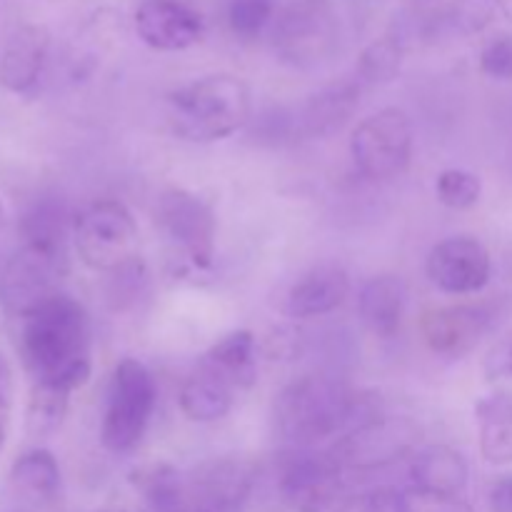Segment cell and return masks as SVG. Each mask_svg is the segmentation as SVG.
I'll return each instance as SVG.
<instances>
[{"label":"cell","mask_w":512,"mask_h":512,"mask_svg":"<svg viewBox=\"0 0 512 512\" xmlns=\"http://www.w3.org/2000/svg\"><path fill=\"white\" fill-rule=\"evenodd\" d=\"M20 353L35 383L73 393L90 378V325L83 305L55 295L23 318Z\"/></svg>","instance_id":"obj_1"},{"label":"cell","mask_w":512,"mask_h":512,"mask_svg":"<svg viewBox=\"0 0 512 512\" xmlns=\"http://www.w3.org/2000/svg\"><path fill=\"white\" fill-rule=\"evenodd\" d=\"M378 415L380 408L370 395L328 375H310L288 385L275 403L278 433L298 448L343 438Z\"/></svg>","instance_id":"obj_2"},{"label":"cell","mask_w":512,"mask_h":512,"mask_svg":"<svg viewBox=\"0 0 512 512\" xmlns=\"http://www.w3.org/2000/svg\"><path fill=\"white\" fill-rule=\"evenodd\" d=\"M250 118V90L235 75H205L170 95L168 120L190 143H213L233 135Z\"/></svg>","instance_id":"obj_3"},{"label":"cell","mask_w":512,"mask_h":512,"mask_svg":"<svg viewBox=\"0 0 512 512\" xmlns=\"http://www.w3.org/2000/svg\"><path fill=\"white\" fill-rule=\"evenodd\" d=\"M73 240L88 268L118 273L138 255V225L118 200H95L73 218Z\"/></svg>","instance_id":"obj_4"},{"label":"cell","mask_w":512,"mask_h":512,"mask_svg":"<svg viewBox=\"0 0 512 512\" xmlns=\"http://www.w3.org/2000/svg\"><path fill=\"white\" fill-rule=\"evenodd\" d=\"M158 388L143 363L125 358L115 368L108 388L100 440L110 453H130L145 435L150 418H153Z\"/></svg>","instance_id":"obj_5"},{"label":"cell","mask_w":512,"mask_h":512,"mask_svg":"<svg viewBox=\"0 0 512 512\" xmlns=\"http://www.w3.org/2000/svg\"><path fill=\"white\" fill-rule=\"evenodd\" d=\"M280 60L293 68H318L338 48V18L330 0H288L273 28Z\"/></svg>","instance_id":"obj_6"},{"label":"cell","mask_w":512,"mask_h":512,"mask_svg":"<svg viewBox=\"0 0 512 512\" xmlns=\"http://www.w3.org/2000/svg\"><path fill=\"white\" fill-rule=\"evenodd\" d=\"M65 273L63 248L40 243H23L18 253L0 270V303L5 313L23 320L40 305L60 295V278Z\"/></svg>","instance_id":"obj_7"},{"label":"cell","mask_w":512,"mask_h":512,"mask_svg":"<svg viewBox=\"0 0 512 512\" xmlns=\"http://www.w3.org/2000/svg\"><path fill=\"white\" fill-rule=\"evenodd\" d=\"M350 153L370 180H390L405 173L413 155V125L398 108H385L353 130Z\"/></svg>","instance_id":"obj_8"},{"label":"cell","mask_w":512,"mask_h":512,"mask_svg":"<svg viewBox=\"0 0 512 512\" xmlns=\"http://www.w3.org/2000/svg\"><path fill=\"white\" fill-rule=\"evenodd\" d=\"M418 440L420 428L410 418L378 415L343 435L335 448H330V455L343 470H375L403 460L413 453Z\"/></svg>","instance_id":"obj_9"},{"label":"cell","mask_w":512,"mask_h":512,"mask_svg":"<svg viewBox=\"0 0 512 512\" xmlns=\"http://www.w3.org/2000/svg\"><path fill=\"white\" fill-rule=\"evenodd\" d=\"M343 473L330 450L313 453L310 448H298L280 463V498L293 512H325L343 490Z\"/></svg>","instance_id":"obj_10"},{"label":"cell","mask_w":512,"mask_h":512,"mask_svg":"<svg viewBox=\"0 0 512 512\" xmlns=\"http://www.w3.org/2000/svg\"><path fill=\"white\" fill-rule=\"evenodd\" d=\"M155 220L190 263L210 268L215 258V215L203 198L188 190H165L155 205Z\"/></svg>","instance_id":"obj_11"},{"label":"cell","mask_w":512,"mask_h":512,"mask_svg":"<svg viewBox=\"0 0 512 512\" xmlns=\"http://www.w3.org/2000/svg\"><path fill=\"white\" fill-rule=\"evenodd\" d=\"M255 483V465L245 458H220L185 475L183 512H240Z\"/></svg>","instance_id":"obj_12"},{"label":"cell","mask_w":512,"mask_h":512,"mask_svg":"<svg viewBox=\"0 0 512 512\" xmlns=\"http://www.w3.org/2000/svg\"><path fill=\"white\" fill-rule=\"evenodd\" d=\"M500 315H503L500 300L430 310L423 315L425 343L430 345L433 353L460 358V355L470 353L485 333H490Z\"/></svg>","instance_id":"obj_13"},{"label":"cell","mask_w":512,"mask_h":512,"mask_svg":"<svg viewBox=\"0 0 512 512\" xmlns=\"http://www.w3.org/2000/svg\"><path fill=\"white\" fill-rule=\"evenodd\" d=\"M428 278L450 295L478 293L493 275V260L480 240L460 235L435 245L428 255Z\"/></svg>","instance_id":"obj_14"},{"label":"cell","mask_w":512,"mask_h":512,"mask_svg":"<svg viewBox=\"0 0 512 512\" xmlns=\"http://www.w3.org/2000/svg\"><path fill=\"white\" fill-rule=\"evenodd\" d=\"M135 33L153 50H185L203 38V18L180 0H143L133 15Z\"/></svg>","instance_id":"obj_15"},{"label":"cell","mask_w":512,"mask_h":512,"mask_svg":"<svg viewBox=\"0 0 512 512\" xmlns=\"http://www.w3.org/2000/svg\"><path fill=\"white\" fill-rule=\"evenodd\" d=\"M50 35L43 25H20L0 55V85L10 93H28L38 83L48 58Z\"/></svg>","instance_id":"obj_16"},{"label":"cell","mask_w":512,"mask_h":512,"mask_svg":"<svg viewBox=\"0 0 512 512\" xmlns=\"http://www.w3.org/2000/svg\"><path fill=\"white\" fill-rule=\"evenodd\" d=\"M350 293L348 273L338 265H318L290 288L285 313L290 318H320L343 305Z\"/></svg>","instance_id":"obj_17"},{"label":"cell","mask_w":512,"mask_h":512,"mask_svg":"<svg viewBox=\"0 0 512 512\" xmlns=\"http://www.w3.org/2000/svg\"><path fill=\"white\" fill-rule=\"evenodd\" d=\"M360 80H340V83L325 85L323 90L308 100L300 113V130L310 138H325L333 135L353 118L360 105Z\"/></svg>","instance_id":"obj_18"},{"label":"cell","mask_w":512,"mask_h":512,"mask_svg":"<svg viewBox=\"0 0 512 512\" xmlns=\"http://www.w3.org/2000/svg\"><path fill=\"white\" fill-rule=\"evenodd\" d=\"M235 385L228 378L210 368L208 363H200L198 370L190 375L180 390V408L195 423H213L225 418L233 408Z\"/></svg>","instance_id":"obj_19"},{"label":"cell","mask_w":512,"mask_h":512,"mask_svg":"<svg viewBox=\"0 0 512 512\" xmlns=\"http://www.w3.org/2000/svg\"><path fill=\"white\" fill-rule=\"evenodd\" d=\"M410 478H413L415 490L460 498L468 485V463L458 450L433 445L415 455L410 465Z\"/></svg>","instance_id":"obj_20"},{"label":"cell","mask_w":512,"mask_h":512,"mask_svg":"<svg viewBox=\"0 0 512 512\" xmlns=\"http://www.w3.org/2000/svg\"><path fill=\"white\" fill-rule=\"evenodd\" d=\"M358 310L363 323L380 338L398 333L405 310V288L395 275L368 280L360 290Z\"/></svg>","instance_id":"obj_21"},{"label":"cell","mask_w":512,"mask_h":512,"mask_svg":"<svg viewBox=\"0 0 512 512\" xmlns=\"http://www.w3.org/2000/svg\"><path fill=\"white\" fill-rule=\"evenodd\" d=\"M475 418L480 428V450L493 465L512 463V398L510 395H488L475 405Z\"/></svg>","instance_id":"obj_22"},{"label":"cell","mask_w":512,"mask_h":512,"mask_svg":"<svg viewBox=\"0 0 512 512\" xmlns=\"http://www.w3.org/2000/svg\"><path fill=\"white\" fill-rule=\"evenodd\" d=\"M210 368L218 370L223 378L238 390L250 388L258 378V353H255V338L250 330H235L215 343L203 358Z\"/></svg>","instance_id":"obj_23"},{"label":"cell","mask_w":512,"mask_h":512,"mask_svg":"<svg viewBox=\"0 0 512 512\" xmlns=\"http://www.w3.org/2000/svg\"><path fill=\"white\" fill-rule=\"evenodd\" d=\"M10 488L25 500L48 503L60 490V468L48 450H30L15 460L10 470Z\"/></svg>","instance_id":"obj_24"},{"label":"cell","mask_w":512,"mask_h":512,"mask_svg":"<svg viewBox=\"0 0 512 512\" xmlns=\"http://www.w3.org/2000/svg\"><path fill=\"white\" fill-rule=\"evenodd\" d=\"M135 488L143 493L155 512H183L185 510V475L173 465H148L133 475Z\"/></svg>","instance_id":"obj_25"},{"label":"cell","mask_w":512,"mask_h":512,"mask_svg":"<svg viewBox=\"0 0 512 512\" xmlns=\"http://www.w3.org/2000/svg\"><path fill=\"white\" fill-rule=\"evenodd\" d=\"M400 63H403V43L393 35H385V38L373 40L360 53L355 78L360 80V85L390 83L400 73Z\"/></svg>","instance_id":"obj_26"},{"label":"cell","mask_w":512,"mask_h":512,"mask_svg":"<svg viewBox=\"0 0 512 512\" xmlns=\"http://www.w3.org/2000/svg\"><path fill=\"white\" fill-rule=\"evenodd\" d=\"M68 398L70 390L35 383L28 405V420H25L28 433L33 438H48V435H53L60 428V423H63L65 410H68Z\"/></svg>","instance_id":"obj_27"},{"label":"cell","mask_w":512,"mask_h":512,"mask_svg":"<svg viewBox=\"0 0 512 512\" xmlns=\"http://www.w3.org/2000/svg\"><path fill=\"white\" fill-rule=\"evenodd\" d=\"M65 210L55 203L35 205L23 218V238L25 243L53 245L63 248L65 243Z\"/></svg>","instance_id":"obj_28"},{"label":"cell","mask_w":512,"mask_h":512,"mask_svg":"<svg viewBox=\"0 0 512 512\" xmlns=\"http://www.w3.org/2000/svg\"><path fill=\"white\" fill-rule=\"evenodd\" d=\"M435 193H438V200L443 205L453 210H465L473 208L480 200V193H483V183L475 173L460 168L443 170L435 183Z\"/></svg>","instance_id":"obj_29"},{"label":"cell","mask_w":512,"mask_h":512,"mask_svg":"<svg viewBox=\"0 0 512 512\" xmlns=\"http://www.w3.org/2000/svg\"><path fill=\"white\" fill-rule=\"evenodd\" d=\"M498 10V0H450L445 5V23L460 35H475L493 23Z\"/></svg>","instance_id":"obj_30"},{"label":"cell","mask_w":512,"mask_h":512,"mask_svg":"<svg viewBox=\"0 0 512 512\" xmlns=\"http://www.w3.org/2000/svg\"><path fill=\"white\" fill-rule=\"evenodd\" d=\"M275 0H230L228 25L240 38H255L273 20Z\"/></svg>","instance_id":"obj_31"},{"label":"cell","mask_w":512,"mask_h":512,"mask_svg":"<svg viewBox=\"0 0 512 512\" xmlns=\"http://www.w3.org/2000/svg\"><path fill=\"white\" fill-rule=\"evenodd\" d=\"M480 70L488 78L512 80V35L503 33L490 38L480 50Z\"/></svg>","instance_id":"obj_32"},{"label":"cell","mask_w":512,"mask_h":512,"mask_svg":"<svg viewBox=\"0 0 512 512\" xmlns=\"http://www.w3.org/2000/svg\"><path fill=\"white\" fill-rule=\"evenodd\" d=\"M403 512H473V508L463 498L433 495L413 488L408 495H403Z\"/></svg>","instance_id":"obj_33"},{"label":"cell","mask_w":512,"mask_h":512,"mask_svg":"<svg viewBox=\"0 0 512 512\" xmlns=\"http://www.w3.org/2000/svg\"><path fill=\"white\" fill-rule=\"evenodd\" d=\"M338 512H403V495L388 488L370 490L350 498Z\"/></svg>","instance_id":"obj_34"},{"label":"cell","mask_w":512,"mask_h":512,"mask_svg":"<svg viewBox=\"0 0 512 512\" xmlns=\"http://www.w3.org/2000/svg\"><path fill=\"white\" fill-rule=\"evenodd\" d=\"M485 375L490 380L512 378V330L505 338H500L488 353V358H485Z\"/></svg>","instance_id":"obj_35"},{"label":"cell","mask_w":512,"mask_h":512,"mask_svg":"<svg viewBox=\"0 0 512 512\" xmlns=\"http://www.w3.org/2000/svg\"><path fill=\"white\" fill-rule=\"evenodd\" d=\"M10 405H13V375H10L8 360L0 353V450H3L5 438H8Z\"/></svg>","instance_id":"obj_36"},{"label":"cell","mask_w":512,"mask_h":512,"mask_svg":"<svg viewBox=\"0 0 512 512\" xmlns=\"http://www.w3.org/2000/svg\"><path fill=\"white\" fill-rule=\"evenodd\" d=\"M490 512H512V473L500 475L488 493Z\"/></svg>","instance_id":"obj_37"},{"label":"cell","mask_w":512,"mask_h":512,"mask_svg":"<svg viewBox=\"0 0 512 512\" xmlns=\"http://www.w3.org/2000/svg\"><path fill=\"white\" fill-rule=\"evenodd\" d=\"M498 8L512 20V0H498Z\"/></svg>","instance_id":"obj_38"},{"label":"cell","mask_w":512,"mask_h":512,"mask_svg":"<svg viewBox=\"0 0 512 512\" xmlns=\"http://www.w3.org/2000/svg\"><path fill=\"white\" fill-rule=\"evenodd\" d=\"M3 218H5V210H3V203H0V228H3Z\"/></svg>","instance_id":"obj_39"},{"label":"cell","mask_w":512,"mask_h":512,"mask_svg":"<svg viewBox=\"0 0 512 512\" xmlns=\"http://www.w3.org/2000/svg\"><path fill=\"white\" fill-rule=\"evenodd\" d=\"M108 512H130V510H108Z\"/></svg>","instance_id":"obj_40"},{"label":"cell","mask_w":512,"mask_h":512,"mask_svg":"<svg viewBox=\"0 0 512 512\" xmlns=\"http://www.w3.org/2000/svg\"><path fill=\"white\" fill-rule=\"evenodd\" d=\"M510 160H512V148H510Z\"/></svg>","instance_id":"obj_41"},{"label":"cell","mask_w":512,"mask_h":512,"mask_svg":"<svg viewBox=\"0 0 512 512\" xmlns=\"http://www.w3.org/2000/svg\"><path fill=\"white\" fill-rule=\"evenodd\" d=\"M358 3H363V0H358Z\"/></svg>","instance_id":"obj_42"}]
</instances>
